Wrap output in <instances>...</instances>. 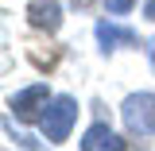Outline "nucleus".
<instances>
[{"mask_svg": "<svg viewBox=\"0 0 155 151\" xmlns=\"http://www.w3.org/2000/svg\"><path fill=\"white\" fill-rule=\"evenodd\" d=\"M120 120L132 136H155V89L132 93L120 105Z\"/></svg>", "mask_w": 155, "mask_h": 151, "instance_id": "nucleus-1", "label": "nucleus"}, {"mask_svg": "<svg viewBox=\"0 0 155 151\" xmlns=\"http://www.w3.org/2000/svg\"><path fill=\"white\" fill-rule=\"evenodd\" d=\"M78 120V101L74 97H51V105H47V113H43V136H47V143H62L66 136H70V128H74Z\"/></svg>", "mask_w": 155, "mask_h": 151, "instance_id": "nucleus-2", "label": "nucleus"}, {"mask_svg": "<svg viewBox=\"0 0 155 151\" xmlns=\"http://www.w3.org/2000/svg\"><path fill=\"white\" fill-rule=\"evenodd\" d=\"M47 105H51V93H47V85H27V89H19V93L8 101V109H12V113H16L23 124H31V120H43Z\"/></svg>", "mask_w": 155, "mask_h": 151, "instance_id": "nucleus-3", "label": "nucleus"}, {"mask_svg": "<svg viewBox=\"0 0 155 151\" xmlns=\"http://www.w3.org/2000/svg\"><path fill=\"white\" fill-rule=\"evenodd\" d=\"M97 43H101V51L109 54V51H116V47H136L140 35H136L132 27H124V23H109V19H101V23H97Z\"/></svg>", "mask_w": 155, "mask_h": 151, "instance_id": "nucleus-4", "label": "nucleus"}, {"mask_svg": "<svg viewBox=\"0 0 155 151\" xmlns=\"http://www.w3.org/2000/svg\"><path fill=\"white\" fill-rule=\"evenodd\" d=\"M81 147H85V151H120V147H124V140H120L109 124H93L89 132L81 136Z\"/></svg>", "mask_w": 155, "mask_h": 151, "instance_id": "nucleus-5", "label": "nucleus"}, {"mask_svg": "<svg viewBox=\"0 0 155 151\" xmlns=\"http://www.w3.org/2000/svg\"><path fill=\"white\" fill-rule=\"evenodd\" d=\"M27 19H31V27H39V31H58V23H62V8L51 4V0H35V4L27 8Z\"/></svg>", "mask_w": 155, "mask_h": 151, "instance_id": "nucleus-6", "label": "nucleus"}, {"mask_svg": "<svg viewBox=\"0 0 155 151\" xmlns=\"http://www.w3.org/2000/svg\"><path fill=\"white\" fill-rule=\"evenodd\" d=\"M105 8H109L113 16H128V12L136 8V0H105Z\"/></svg>", "mask_w": 155, "mask_h": 151, "instance_id": "nucleus-7", "label": "nucleus"}, {"mask_svg": "<svg viewBox=\"0 0 155 151\" xmlns=\"http://www.w3.org/2000/svg\"><path fill=\"white\" fill-rule=\"evenodd\" d=\"M143 12H147V16L155 19V0H147V8H143Z\"/></svg>", "mask_w": 155, "mask_h": 151, "instance_id": "nucleus-8", "label": "nucleus"}, {"mask_svg": "<svg viewBox=\"0 0 155 151\" xmlns=\"http://www.w3.org/2000/svg\"><path fill=\"white\" fill-rule=\"evenodd\" d=\"M147 54H151V62H155V39H151V47H147Z\"/></svg>", "mask_w": 155, "mask_h": 151, "instance_id": "nucleus-9", "label": "nucleus"}]
</instances>
